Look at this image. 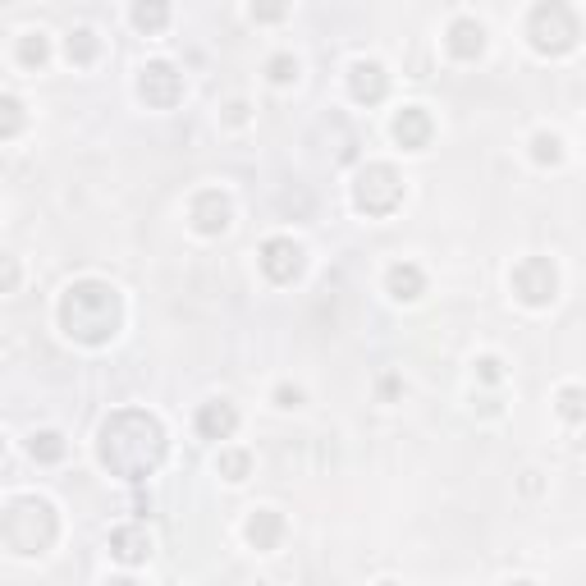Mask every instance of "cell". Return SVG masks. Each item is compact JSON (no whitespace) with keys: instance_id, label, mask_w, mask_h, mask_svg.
I'll list each match as a JSON object with an SVG mask.
<instances>
[{"instance_id":"cell-1","label":"cell","mask_w":586,"mask_h":586,"mask_svg":"<svg viewBox=\"0 0 586 586\" xmlns=\"http://www.w3.org/2000/svg\"><path fill=\"white\" fill-rule=\"evenodd\" d=\"M165 426L156 422L152 413H142V408H120V413H110L97 431V458L101 467H110L115 477L124 481H147L156 467L165 463Z\"/></svg>"},{"instance_id":"cell-2","label":"cell","mask_w":586,"mask_h":586,"mask_svg":"<svg viewBox=\"0 0 586 586\" xmlns=\"http://www.w3.org/2000/svg\"><path fill=\"white\" fill-rule=\"evenodd\" d=\"M55 316H60V330H65L74 344L101 348V344H110V339L120 335L124 298L110 280H74L65 293H60Z\"/></svg>"},{"instance_id":"cell-3","label":"cell","mask_w":586,"mask_h":586,"mask_svg":"<svg viewBox=\"0 0 586 586\" xmlns=\"http://www.w3.org/2000/svg\"><path fill=\"white\" fill-rule=\"evenodd\" d=\"M0 541H5L10 554H19V559L46 554L60 541V513H55V504L42 500V495H14V500H5Z\"/></svg>"},{"instance_id":"cell-4","label":"cell","mask_w":586,"mask_h":586,"mask_svg":"<svg viewBox=\"0 0 586 586\" xmlns=\"http://www.w3.org/2000/svg\"><path fill=\"white\" fill-rule=\"evenodd\" d=\"M527 42H532L536 55H550V60L577 51L582 23H577L573 5H568V0H541V5L527 14Z\"/></svg>"},{"instance_id":"cell-5","label":"cell","mask_w":586,"mask_h":586,"mask_svg":"<svg viewBox=\"0 0 586 586\" xmlns=\"http://www.w3.org/2000/svg\"><path fill=\"white\" fill-rule=\"evenodd\" d=\"M403 202V179L394 165L371 161L358 170V184H353V207L362 216H390L394 207Z\"/></svg>"},{"instance_id":"cell-6","label":"cell","mask_w":586,"mask_h":586,"mask_svg":"<svg viewBox=\"0 0 586 586\" xmlns=\"http://www.w3.org/2000/svg\"><path fill=\"white\" fill-rule=\"evenodd\" d=\"M513 293H518L527 307H550L554 293H559V271H554L550 257H522L513 266Z\"/></svg>"},{"instance_id":"cell-7","label":"cell","mask_w":586,"mask_h":586,"mask_svg":"<svg viewBox=\"0 0 586 586\" xmlns=\"http://www.w3.org/2000/svg\"><path fill=\"white\" fill-rule=\"evenodd\" d=\"M138 97L156 110L179 106V97H184V74H179L170 60H152V65H142V74H138Z\"/></svg>"},{"instance_id":"cell-8","label":"cell","mask_w":586,"mask_h":586,"mask_svg":"<svg viewBox=\"0 0 586 586\" xmlns=\"http://www.w3.org/2000/svg\"><path fill=\"white\" fill-rule=\"evenodd\" d=\"M303 266H307V257H303V248L293 239H266L261 243V271H266V280H275V284H293L298 275H303Z\"/></svg>"},{"instance_id":"cell-9","label":"cell","mask_w":586,"mask_h":586,"mask_svg":"<svg viewBox=\"0 0 586 586\" xmlns=\"http://www.w3.org/2000/svg\"><path fill=\"white\" fill-rule=\"evenodd\" d=\"M229 216H234V207H229V197L220 193V188H207V193L193 197V207H188V220H193L197 234H207V239H216V234H225L229 229Z\"/></svg>"},{"instance_id":"cell-10","label":"cell","mask_w":586,"mask_h":586,"mask_svg":"<svg viewBox=\"0 0 586 586\" xmlns=\"http://www.w3.org/2000/svg\"><path fill=\"white\" fill-rule=\"evenodd\" d=\"M348 92H353V101H362V106H380V101L390 97V74H385V65L358 60V65L348 69Z\"/></svg>"},{"instance_id":"cell-11","label":"cell","mask_w":586,"mask_h":586,"mask_svg":"<svg viewBox=\"0 0 586 586\" xmlns=\"http://www.w3.org/2000/svg\"><path fill=\"white\" fill-rule=\"evenodd\" d=\"M234 431H239V408L229 399H211L197 408V435L202 440H229Z\"/></svg>"},{"instance_id":"cell-12","label":"cell","mask_w":586,"mask_h":586,"mask_svg":"<svg viewBox=\"0 0 586 586\" xmlns=\"http://www.w3.org/2000/svg\"><path fill=\"white\" fill-rule=\"evenodd\" d=\"M431 115H426L422 106H403L399 115H394V142L399 147H408V152H422V147H431Z\"/></svg>"},{"instance_id":"cell-13","label":"cell","mask_w":586,"mask_h":586,"mask_svg":"<svg viewBox=\"0 0 586 586\" xmlns=\"http://www.w3.org/2000/svg\"><path fill=\"white\" fill-rule=\"evenodd\" d=\"M445 46L454 60H481V51H486V28H481L477 19H454L449 23Z\"/></svg>"},{"instance_id":"cell-14","label":"cell","mask_w":586,"mask_h":586,"mask_svg":"<svg viewBox=\"0 0 586 586\" xmlns=\"http://www.w3.org/2000/svg\"><path fill=\"white\" fill-rule=\"evenodd\" d=\"M110 554H115L120 564H142V559L152 554L147 527H115V532H110Z\"/></svg>"},{"instance_id":"cell-15","label":"cell","mask_w":586,"mask_h":586,"mask_svg":"<svg viewBox=\"0 0 586 586\" xmlns=\"http://www.w3.org/2000/svg\"><path fill=\"white\" fill-rule=\"evenodd\" d=\"M248 541H252V550H261V554H271V550H280V541H284V518L275 509H257L248 518Z\"/></svg>"},{"instance_id":"cell-16","label":"cell","mask_w":586,"mask_h":586,"mask_svg":"<svg viewBox=\"0 0 586 586\" xmlns=\"http://www.w3.org/2000/svg\"><path fill=\"white\" fill-rule=\"evenodd\" d=\"M385 289H390V298H399V303H413V298H422V289H426L422 266H413V261H394L390 275H385Z\"/></svg>"},{"instance_id":"cell-17","label":"cell","mask_w":586,"mask_h":586,"mask_svg":"<svg viewBox=\"0 0 586 586\" xmlns=\"http://www.w3.org/2000/svg\"><path fill=\"white\" fill-rule=\"evenodd\" d=\"M129 19H133V28L147 33V37L165 33V28H170V0H133Z\"/></svg>"},{"instance_id":"cell-18","label":"cell","mask_w":586,"mask_h":586,"mask_svg":"<svg viewBox=\"0 0 586 586\" xmlns=\"http://www.w3.org/2000/svg\"><path fill=\"white\" fill-rule=\"evenodd\" d=\"M28 454H33L37 463H60V458L69 454V445L60 431H37L33 440H28Z\"/></svg>"},{"instance_id":"cell-19","label":"cell","mask_w":586,"mask_h":586,"mask_svg":"<svg viewBox=\"0 0 586 586\" xmlns=\"http://www.w3.org/2000/svg\"><path fill=\"white\" fill-rule=\"evenodd\" d=\"M97 51H101V42H97V33H92V28H78V33H69L65 55L74 60V65H92V60H97Z\"/></svg>"},{"instance_id":"cell-20","label":"cell","mask_w":586,"mask_h":586,"mask_svg":"<svg viewBox=\"0 0 586 586\" xmlns=\"http://www.w3.org/2000/svg\"><path fill=\"white\" fill-rule=\"evenodd\" d=\"M46 60H51V42H46V33H23L19 37V65L42 69Z\"/></svg>"},{"instance_id":"cell-21","label":"cell","mask_w":586,"mask_h":586,"mask_svg":"<svg viewBox=\"0 0 586 586\" xmlns=\"http://www.w3.org/2000/svg\"><path fill=\"white\" fill-rule=\"evenodd\" d=\"M216 472H220L225 481H248L252 454H248V449H225V454H220V463H216Z\"/></svg>"},{"instance_id":"cell-22","label":"cell","mask_w":586,"mask_h":586,"mask_svg":"<svg viewBox=\"0 0 586 586\" xmlns=\"http://www.w3.org/2000/svg\"><path fill=\"white\" fill-rule=\"evenodd\" d=\"M554 399H559V417H564V422H586V390L564 385Z\"/></svg>"},{"instance_id":"cell-23","label":"cell","mask_w":586,"mask_h":586,"mask_svg":"<svg viewBox=\"0 0 586 586\" xmlns=\"http://www.w3.org/2000/svg\"><path fill=\"white\" fill-rule=\"evenodd\" d=\"M532 161L536 165H559L564 161V142L554 138V133H536L532 138Z\"/></svg>"},{"instance_id":"cell-24","label":"cell","mask_w":586,"mask_h":586,"mask_svg":"<svg viewBox=\"0 0 586 586\" xmlns=\"http://www.w3.org/2000/svg\"><path fill=\"white\" fill-rule=\"evenodd\" d=\"M0 110H5V124H0V138H14V133L23 129V101H19V97H5V101H0Z\"/></svg>"},{"instance_id":"cell-25","label":"cell","mask_w":586,"mask_h":586,"mask_svg":"<svg viewBox=\"0 0 586 586\" xmlns=\"http://www.w3.org/2000/svg\"><path fill=\"white\" fill-rule=\"evenodd\" d=\"M289 14V0H252V19L257 23H280Z\"/></svg>"},{"instance_id":"cell-26","label":"cell","mask_w":586,"mask_h":586,"mask_svg":"<svg viewBox=\"0 0 586 586\" xmlns=\"http://www.w3.org/2000/svg\"><path fill=\"white\" fill-rule=\"evenodd\" d=\"M266 74H271V83H293V78H298V60H293V55H271Z\"/></svg>"},{"instance_id":"cell-27","label":"cell","mask_w":586,"mask_h":586,"mask_svg":"<svg viewBox=\"0 0 586 586\" xmlns=\"http://www.w3.org/2000/svg\"><path fill=\"white\" fill-rule=\"evenodd\" d=\"M477 376H481V380H490V385H495V380L504 376L500 358H477Z\"/></svg>"},{"instance_id":"cell-28","label":"cell","mask_w":586,"mask_h":586,"mask_svg":"<svg viewBox=\"0 0 586 586\" xmlns=\"http://www.w3.org/2000/svg\"><path fill=\"white\" fill-rule=\"evenodd\" d=\"M275 403H280V408H298V403H303V390H293V385H280V390H275Z\"/></svg>"},{"instance_id":"cell-29","label":"cell","mask_w":586,"mask_h":586,"mask_svg":"<svg viewBox=\"0 0 586 586\" xmlns=\"http://www.w3.org/2000/svg\"><path fill=\"white\" fill-rule=\"evenodd\" d=\"M14 284H19V261L10 257V261H5V289L14 293Z\"/></svg>"},{"instance_id":"cell-30","label":"cell","mask_w":586,"mask_h":586,"mask_svg":"<svg viewBox=\"0 0 586 586\" xmlns=\"http://www.w3.org/2000/svg\"><path fill=\"white\" fill-rule=\"evenodd\" d=\"M229 124H243L248 120V106H243V101H234V106H229V115H225Z\"/></svg>"}]
</instances>
